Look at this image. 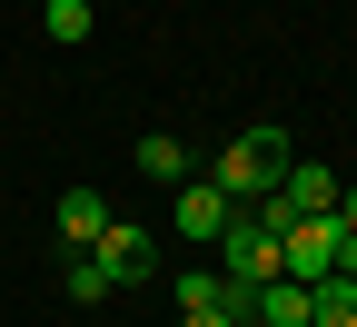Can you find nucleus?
<instances>
[{
    "label": "nucleus",
    "mask_w": 357,
    "mask_h": 327,
    "mask_svg": "<svg viewBox=\"0 0 357 327\" xmlns=\"http://www.w3.org/2000/svg\"><path fill=\"white\" fill-rule=\"evenodd\" d=\"M229 218H238V199L218 189V178H189V189H178V238H189V248H218Z\"/></svg>",
    "instance_id": "obj_6"
},
{
    "label": "nucleus",
    "mask_w": 357,
    "mask_h": 327,
    "mask_svg": "<svg viewBox=\"0 0 357 327\" xmlns=\"http://www.w3.org/2000/svg\"><path fill=\"white\" fill-rule=\"evenodd\" d=\"M100 228H109V199L100 189H60V258H89Z\"/></svg>",
    "instance_id": "obj_7"
},
{
    "label": "nucleus",
    "mask_w": 357,
    "mask_h": 327,
    "mask_svg": "<svg viewBox=\"0 0 357 327\" xmlns=\"http://www.w3.org/2000/svg\"><path fill=\"white\" fill-rule=\"evenodd\" d=\"M337 228H357V178H337Z\"/></svg>",
    "instance_id": "obj_14"
},
{
    "label": "nucleus",
    "mask_w": 357,
    "mask_h": 327,
    "mask_svg": "<svg viewBox=\"0 0 357 327\" xmlns=\"http://www.w3.org/2000/svg\"><path fill=\"white\" fill-rule=\"evenodd\" d=\"M328 268H337V208L328 218H288L278 228V277H307V288H318Z\"/></svg>",
    "instance_id": "obj_5"
},
{
    "label": "nucleus",
    "mask_w": 357,
    "mask_h": 327,
    "mask_svg": "<svg viewBox=\"0 0 357 327\" xmlns=\"http://www.w3.org/2000/svg\"><path fill=\"white\" fill-rule=\"evenodd\" d=\"M89 258L109 268V288H149V277H159V238H149L139 218H109V228H100V248H89Z\"/></svg>",
    "instance_id": "obj_3"
},
{
    "label": "nucleus",
    "mask_w": 357,
    "mask_h": 327,
    "mask_svg": "<svg viewBox=\"0 0 357 327\" xmlns=\"http://www.w3.org/2000/svg\"><path fill=\"white\" fill-rule=\"evenodd\" d=\"M139 178H149V189H189V149H178L169 129H149L139 139Z\"/></svg>",
    "instance_id": "obj_8"
},
{
    "label": "nucleus",
    "mask_w": 357,
    "mask_h": 327,
    "mask_svg": "<svg viewBox=\"0 0 357 327\" xmlns=\"http://www.w3.org/2000/svg\"><path fill=\"white\" fill-rule=\"evenodd\" d=\"M248 317H258V327H307V277H268Z\"/></svg>",
    "instance_id": "obj_9"
},
{
    "label": "nucleus",
    "mask_w": 357,
    "mask_h": 327,
    "mask_svg": "<svg viewBox=\"0 0 357 327\" xmlns=\"http://www.w3.org/2000/svg\"><path fill=\"white\" fill-rule=\"evenodd\" d=\"M178 317H218V268H178Z\"/></svg>",
    "instance_id": "obj_13"
},
{
    "label": "nucleus",
    "mask_w": 357,
    "mask_h": 327,
    "mask_svg": "<svg viewBox=\"0 0 357 327\" xmlns=\"http://www.w3.org/2000/svg\"><path fill=\"white\" fill-rule=\"evenodd\" d=\"M278 178H288V129L258 119V129H238L229 149H218V189H229V199H268Z\"/></svg>",
    "instance_id": "obj_1"
},
{
    "label": "nucleus",
    "mask_w": 357,
    "mask_h": 327,
    "mask_svg": "<svg viewBox=\"0 0 357 327\" xmlns=\"http://www.w3.org/2000/svg\"><path fill=\"white\" fill-rule=\"evenodd\" d=\"M218 277H229V288H268V277H278V228L238 208L218 228Z\"/></svg>",
    "instance_id": "obj_2"
},
{
    "label": "nucleus",
    "mask_w": 357,
    "mask_h": 327,
    "mask_svg": "<svg viewBox=\"0 0 357 327\" xmlns=\"http://www.w3.org/2000/svg\"><path fill=\"white\" fill-rule=\"evenodd\" d=\"M178 327H229V317H178Z\"/></svg>",
    "instance_id": "obj_15"
},
{
    "label": "nucleus",
    "mask_w": 357,
    "mask_h": 327,
    "mask_svg": "<svg viewBox=\"0 0 357 327\" xmlns=\"http://www.w3.org/2000/svg\"><path fill=\"white\" fill-rule=\"evenodd\" d=\"M40 10H50V0H40Z\"/></svg>",
    "instance_id": "obj_16"
},
{
    "label": "nucleus",
    "mask_w": 357,
    "mask_h": 327,
    "mask_svg": "<svg viewBox=\"0 0 357 327\" xmlns=\"http://www.w3.org/2000/svg\"><path fill=\"white\" fill-rule=\"evenodd\" d=\"M89 20H100L89 0H50V10H40V30H50L60 50H79V40H89Z\"/></svg>",
    "instance_id": "obj_12"
},
{
    "label": "nucleus",
    "mask_w": 357,
    "mask_h": 327,
    "mask_svg": "<svg viewBox=\"0 0 357 327\" xmlns=\"http://www.w3.org/2000/svg\"><path fill=\"white\" fill-rule=\"evenodd\" d=\"M307 327H357V277H318V288H307Z\"/></svg>",
    "instance_id": "obj_10"
},
{
    "label": "nucleus",
    "mask_w": 357,
    "mask_h": 327,
    "mask_svg": "<svg viewBox=\"0 0 357 327\" xmlns=\"http://www.w3.org/2000/svg\"><path fill=\"white\" fill-rule=\"evenodd\" d=\"M60 288H70V307H100L109 298V268L100 258H60Z\"/></svg>",
    "instance_id": "obj_11"
},
{
    "label": "nucleus",
    "mask_w": 357,
    "mask_h": 327,
    "mask_svg": "<svg viewBox=\"0 0 357 327\" xmlns=\"http://www.w3.org/2000/svg\"><path fill=\"white\" fill-rule=\"evenodd\" d=\"M337 208V169H307V159H288V178H278V189H268V228H288V218H328Z\"/></svg>",
    "instance_id": "obj_4"
}]
</instances>
